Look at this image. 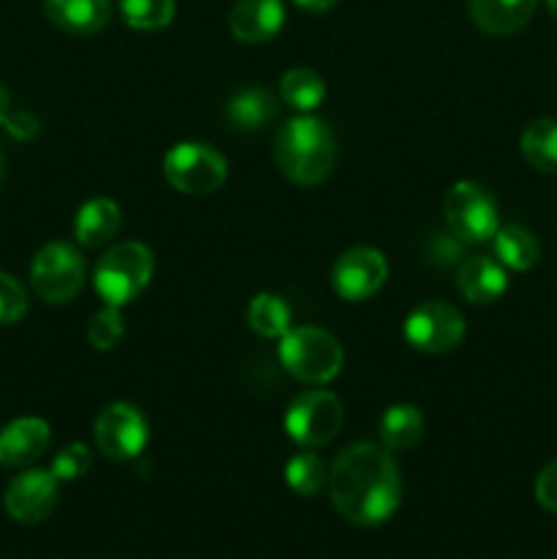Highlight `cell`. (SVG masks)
Here are the masks:
<instances>
[{
	"mask_svg": "<svg viewBox=\"0 0 557 559\" xmlns=\"http://www.w3.org/2000/svg\"><path fill=\"white\" fill-rule=\"evenodd\" d=\"M328 491L344 522L355 527H377L396 513L402 502V478L386 448L355 442L333 462Z\"/></svg>",
	"mask_w": 557,
	"mask_h": 559,
	"instance_id": "6da1fadb",
	"label": "cell"
},
{
	"mask_svg": "<svg viewBox=\"0 0 557 559\" xmlns=\"http://www.w3.org/2000/svg\"><path fill=\"white\" fill-rule=\"evenodd\" d=\"M273 158L287 180L298 186H317L333 173L336 140L320 118L300 115L278 129Z\"/></svg>",
	"mask_w": 557,
	"mask_h": 559,
	"instance_id": "7a4b0ae2",
	"label": "cell"
},
{
	"mask_svg": "<svg viewBox=\"0 0 557 559\" xmlns=\"http://www.w3.org/2000/svg\"><path fill=\"white\" fill-rule=\"evenodd\" d=\"M278 360L298 382L325 385L339 377L344 366V353L336 338L315 325L289 328L278 344Z\"/></svg>",
	"mask_w": 557,
	"mask_h": 559,
	"instance_id": "3957f363",
	"label": "cell"
},
{
	"mask_svg": "<svg viewBox=\"0 0 557 559\" xmlns=\"http://www.w3.org/2000/svg\"><path fill=\"white\" fill-rule=\"evenodd\" d=\"M153 276V254L147 246L137 243V240H126V243L112 246L107 254L98 260L96 273H93V284L96 293L107 306L131 304L142 295V289L151 284Z\"/></svg>",
	"mask_w": 557,
	"mask_h": 559,
	"instance_id": "277c9868",
	"label": "cell"
},
{
	"mask_svg": "<svg viewBox=\"0 0 557 559\" xmlns=\"http://www.w3.org/2000/svg\"><path fill=\"white\" fill-rule=\"evenodd\" d=\"M442 213L451 235L462 243H486L500 229L495 197L473 180H459L451 186L442 202Z\"/></svg>",
	"mask_w": 557,
	"mask_h": 559,
	"instance_id": "5b68a950",
	"label": "cell"
},
{
	"mask_svg": "<svg viewBox=\"0 0 557 559\" xmlns=\"http://www.w3.org/2000/svg\"><path fill=\"white\" fill-rule=\"evenodd\" d=\"M164 178L180 194H213L227 180V162L205 142H178L164 156Z\"/></svg>",
	"mask_w": 557,
	"mask_h": 559,
	"instance_id": "8992f818",
	"label": "cell"
},
{
	"mask_svg": "<svg viewBox=\"0 0 557 559\" xmlns=\"http://www.w3.org/2000/svg\"><path fill=\"white\" fill-rule=\"evenodd\" d=\"M31 284L47 304H69L85 284V260L69 243H47L31 265Z\"/></svg>",
	"mask_w": 557,
	"mask_h": 559,
	"instance_id": "52a82bcc",
	"label": "cell"
},
{
	"mask_svg": "<svg viewBox=\"0 0 557 559\" xmlns=\"http://www.w3.org/2000/svg\"><path fill=\"white\" fill-rule=\"evenodd\" d=\"M344 424V407L333 393L306 391L289 404L284 429L298 445L317 448L331 442Z\"/></svg>",
	"mask_w": 557,
	"mask_h": 559,
	"instance_id": "ba28073f",
	"label": "cell"
},
{
	"mask_svg": "<svg viewBox=\"0 0 557 559\" xmlns=\"http://www.w3.org/2000/svg\"><path fill=\"white\" fill-rule=\"evenodd\" d=\"M404 338L418 353L442 355L464 338V317L446 300H426L404 320Z\"/></svg>",
	"mask_w": 557,
	"mask_h": 559,
	"instance_id": "9c48e42d",
	"label": "cell"
},
{
	"mask_svg": "<svg viewBox=\"0 0 557 559\" xmlns=\"http://www.w3.org/2000/svg\"><path fill=\"white\" fill-rule=\"evenodd\" d=\"M96 448L112 462H129L137 459L147 445V420L131 404H109L96 418Z\"/></svg>",
	"mask_w": 557,
	"mask_h": 559,
	"instance_id": "30bf717a",
	"label": "cell"
},
{
	"mask_svg": "<svg viewBox=\"0 0 557 559\" xmlns=\"http://www.w3.org/2000/svg\"><path fill=\"white\" fill-rule=\"evenodd\" d=\"M388 278V262L371 246H355L347 249L336 260L331 273L333 289H336L339 298L349 300V304H360V300H369L371 295H377L382 289Z\"/></svg>",
	"mask_w": 557,
	"mask_h": 559,
	"instance_id": "8fae6325",
	"label": "cell"
},
{
	"mask_svg": "<svg viewBox=\"0 0 557 559\" xmlns=\"http://www.w3.org/2000/svg\"><path fill=\"white\" fill-rule=\"evenodd\" d=\"M58 484L52 469H27L5 489V511L20 524H38L58 506Z\"/></svg>",
	"mask_w": 557,
	"mask_h": 559,
	"instance_id": "7c38bea8",
	"label": "cell"
},
{
	"mask_svg": "<svg viewBox=\"0 0 557 559\" xmlns=\"http://www.w3.org/2000/svg\"><path fill=\"white\" fill-rule=\"evenodd\" d=\"M282 0H238L229 11V33L240 44H265L282 31Z\"/></svg>",
	"mask_w": 557,
	"mask_h": 559,
	"instance_id": "4fadbf2b",
	"label": "cell"
},
{
	"mask_svg": "<svg viewBox=\"0 0 557 559\" xmlns=\"http://www.w3.org/2000/svg\"><path fill=\"white\" fill-rule=\"evenodd\" d=\"M44 14L71 36H93L104 31L112 16L109 0H44Z\"/></svg>",
	"mask_w": 557,
	"mask_h": 559,
	"instance_id": "5bb4252c",
	"label": "cell"
},
{
	"mask_svg": "<svg viewBox=\"0 0 557 559\" xmlns=\"http://www.w3.org/2000/svg\"><path fill=\"white\" fill-rule=\"evenodd\" d=\"M49 448V426L42 418H20L0 431V464L27 467Z\"/></svg>",
	"mask_w": 557,
	"mask_h": 559,
	"instance_id": "9a60e30c",
	"label": "cell"
},
{
	"mask_svg": "<svg viewBox=\"0 0 557 559\" xmlns=\"http://www.w3.org/2000/svg\"><path fill=\"white\" fill-rule=\"evenodd\" d=\"M457 289L470 304H495L508 289L506 267L497 260H491V257H470V260L459 265Z\"/></svg>",
	"mask_w": 557,
	"mask_h": 559,
	"instance_id": "2e32d148",
	"label": "cell"
},
{
	"mask_svg": "<svg viewBox=\"0 0 557 559\" xmlns=\"http://www.w3.org/2000/svg\"><path fill=\"white\" fill-rule=\"evenodd\" d=\"M538 0H467L470 20L491 36H511L533 16Z\"/></svg>",
	"mask_w": 557,
	"mask_h": 559,
	"instance_id": "e0dca14e",
	"label": "cell"
},
{
	"mask_svg": "<svg viewBox=\"0 0 557 559\" xmlns=\"http://www.w3.org/2000/svg\"><path fill=\"white\" fill-rule=\"evenodd\" d=\"M120 224H123V216H120L118 202L107 200V197H96V200H87L76 211L74 238L85 249H98V246L109 243L120 233Z\"/></svg>",
	"mask_w": 557,
	"mask_h": 559,
	"instance_id": "ac0fdd59",
	"label": "cell"
},
{
	"mask_svg": "<svg viewBox=\"0 0 557 559\" xmlns=\"http://www.w3.org/2000/svg\"><path fill=\"white\" fill-rule=\"evenodd\" d=\"M424 437V415L413 404H393L380 418V442L386 451H407Z\"/></svg>",
	"mask_w": 557,
	"mask_h": 559,
	"instance_id": "d6986e66",
	"label": "cell"
},
{
	"mask_svg": "<svg viewBox=\"0 0 557 559\" xmlns=\"http://www.w3.org/2000/svg\"><path fill=\"white\" fill-rule=\"evenodd\" d=\"M276 115V102L265 87H244L227 104V120L238 131H260Z\"/></svg>",
	"mask_w": 557,
	"mask_h": 559,
	"instance_id": "ffe728a7",
	"label": "cell"
},
{
	"mask_svg": "<svg viewBox=\"0 0 557 559\" xmlns=\"http://www.w3.org/2000/svg\"><path fill=\"white\" fill-rule=\"evenodd\" d=\"M491 246H495L497 262L508 271H530L541 257V246L535 235L530 229L519 227V224H508V227L497 229Z\"/></svg>",
	"mask_w": 557,
	"mask_h": 559,
	"instance_id": "44dd1931",
	"label": "cell"
},
{
	"mask_svg": "<svg viewBox=\"0 0 557 559\" xmlns=\"http://www.w3.org/2000/svg\"><path fill=\"white\" fill-rule=\"evenodd\" d=\"M522 156L538 173H557V120L541 118L524 129Z\"/></svg>",
	"mask_w": 557,
	"mask_h": 559,
	"instance_id": "7402d4cb",
	"label": "cell"
},
{
	"mask_svg": "<svg viewBox=\"0 0 557 559\" xmlns=\"http://www.w3.org/2000/svg\"><path fill=\"white\" fill-rule=\"evenodd\" d=\"M249 325L265 338H282L293 328V311L278 295H254L249 304Z\"/></svg>",
	"mask_w": 557,
	"mask_h": 559,
	"instance_id": "603a6c76",
	"label": "cell"
},
{
	"mask_svg": "<svg viewBox=\"0 0 557 559\" xmlns=\"http://www.w3.org/2000/svg\"><path fill=\"white\" fill-rule=\"evenodd\" d=\"M282 98L300 115L311 112L325 98V80L311 69H289L282 76Z\"/></svg>",
	"mask_w": 557,
	"mask_h": 559,
	"instance_id": "cb8c5ba5",
	"label": "cell"
},
{
	"mask_svg": "<svg viewBox=\"0 0 557 559\" xmlns=\"http://www.w3.org/2000/svg\"><path fill=\"white\" fill-rule=\"evenodd\" d=\"M287 486L300 497H315L328 484V467L317 453H298L284 467Z\"/></svg>",
	"mask_w": 557,
	"mask_h": 559,
	"instance_id": "d4e9b609",
	"label": "cell"
},
{
	"mask_svg": "<svg viewBox=\"0 0 557 559\" xmlns=\"http://www.w3.org/2000/svg\"><path fill=\"white\" fill-rule=\"evenodd\" d=\"M120 16L134 31H162L173 22L175 0H120Z\"/></svg>",
	"mask_w": 557,
	"mask_h": 559,
	"instance_id": "484cf974",
	"label": "cell"
},
{
	"mask_svg": "<svg viewBox=\"0 0 557 559\" xmlns=\"http://www.w3.org/2000/svg\"><path fill=\"white\" fill-rule=\"evenodd\" d=\"M123 336V317H120V309H115V306H104V309L96 311V314L91 317V322H87V342L96 349H115Z\"/></svg>",
	"mask_w": 557,
	"mask_h": 559,
	"instance_id": "4316f807",
	"label": "cell"
},
{
	"mask_svg": "<svg viewBox=\"0 0 557 559\" xmlns=\"http://www.w3.org/2000/svg\"><path fill=\"white\" fill-rule=\"evenodd\" d=\"M93 456L82 442H69L66 448H60L58 456L52 459V475L58 480H76L91 469Z\"/></svg>",
	"mask_w": 557,
	"mask_h": 559,
	"instance_id": "83f0119b",
	"label": "cell"
},
{
	"mask_svg": "<svg viewBox=\"0 0 557 559\" xmlns=\"http://www.w3.org/2000/svg\"><path fill=\"white\" fill-rule=\"evenodd\" d=\"M27 314V295L9 273H0V325H14Z\"/></svg>",
	"mask_w": 557,
	"mask_h": 559,
	"instance_id": "f1b7e54d",
	"label": "cell"
},
{
	"mask_svg": "<svg viewBox=\"0 0 557 559\" xmlns=\"http://www.w3.org/2000/svg\"><path fill=\"white\" fill-rule=\"evenodd\" d=\"M535 500L541 508L557 513V459L546 464L535 478Z\"/></svg>",
	"mask_w": 557,
	"mask_h": 559,
	"instance_id": "f546056e",
	"label": "cell"
},
{
	"mask_svg": "<svg viewBox=\"0 0 557 559\" xmlns=\"http://www.w3.org/2000/svg\"><path fill=\"white\" fill-rule=\"evenodd\" d=\"M293 3L300 5V9H306V11H315V14H322V11H328L336 5V0H293Z\"/></svg>",
	"mask_w": 557,
	"mask_h": 559,
	"instance_id": "4dcf8cb0",
	"label": "cell"
},
{
	"mask_svg": "<svg viewBox=\"0 0 557 559\" xmlns=\"http://www.w3.org/2000/svg\"><path fill=\"white\" fill-rule=\"evenodd\" d=\"M11 115H9V93H5V87L0 85V123L9 126Z\"/></svg>",
	"mask_w": 557,
	"mask_h": 559,
	"instance_id": "1f68e13d",
	"label": "cell"
},
{
	"mask_svg": "<svg viewBox=\"0 0 557 559\" xmlns=\"http://www.w3.org/2000/svg\"><path fill=\"white\" fill-rule=\"evenodd\" d=\"M546 5H549V14L555 16V22H557V0H546Z\"/></svg>",
	"mask_w": 557,
	"mask_h": 559,
	"instance_id": "d6a6232c",
	"label": "cell"
},
{
	"mask_svg": "<svg viewBox=\"0 0 557 559\" xmlns=\"http://www.w3.org/2000/svg\"><path fill=\"white\" fill-rule=\"evenodd\" d=\"M3 175H5V162H3V153H0V183H3Z\"/></svg>",
	"mask_w": 557,
	"mask_h": 559,
	"instance_id": "836d02e7",
	"label": "cell"
}]
</instances>
